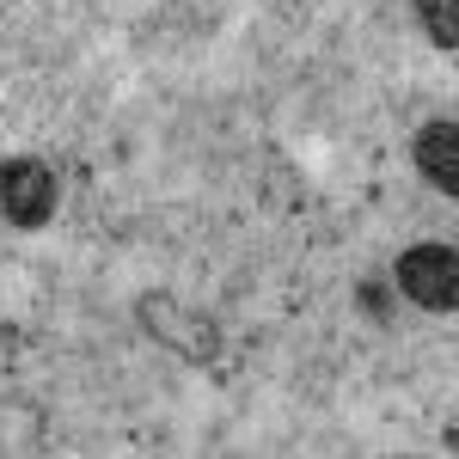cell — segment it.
Here are the masks:
<instances>
[{"instance_id": "obj_1", "label": "cell", "mask_w": 459, "mask_h": 459, "mask_svg": "<svg viewBox=\"0 0 459 459\" xmlns=\"http://www.w3.org/2000/svg\"><path fill=\"white\" fill-rule=\"evenodd\" d=\"M62 203V178L49 160H37V153H19V160H6L0 166V214L13 221V227H43L49 214Z\"/></svg>"}, {"instance_id": "obj_4", "label": "cell", "mask_w": 459, "mask_h": 459, "mask_svg": "<svg viewBox=\"0 0 459 459\" xmlns=\"http://www.w3.org/2000/svg\"><path fill=\"white\" fill-rule=\"evenodd\" d=\"M417 19L435 37V49H459V0H417Z\"/></svg>"}, {"instance_id": "obj_3", "label": "cell", "mask_w": 459, "mask_h": 459, "mask_svg": "<svg viewBox=\"0 0 459 459\" xmlns=\"http://www.w3.org/2000/svg\"><path fill=\"white\" fill-rule=\"evenodd\" d=\"M417 172L441 190V196H454L459 190V123L454 117H435V123H423V135H417Z\"/></svg>"}, {"instance_id": "obj_2", "label": "cell", "mask_w": 459, "mask_h": 459, "mask_svg": "<svg viewBox=\"0 0 459 459\" xmlns=\"http://www.w3.org/2000/svg\"><path fill=\"white\" fill-rule=\"evenodd\" d=\"M398 288L429 307V313H454L459 307V257L454 246H411L398 257Z\"/></svg>"}]
</instances>
